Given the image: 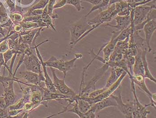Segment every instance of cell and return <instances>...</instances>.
<instances>
[{"label": "cell", "mask_w": 156, "mask_h": 118, "mask_svg": "<svg viewBox=\"0 0 156 118\" xmlns=\"http://www.w3.org/2000/svg\"><path fill=\"white\" fill-rule=\"evenodd\" d=\"M48 41H49V40H47L42 42V43L39 44L38 45H37L36 47H35V50H36L37 55V57L40 59L41 65H42V69H43V75H44V78H45V84L46 87L51 92L58 93L57 90L56 89H55L52 80H51V77L48 75V71H47V66H46V64H45V62L43 61L42 56H41V54H40V52H39V50H38V48H37L38 46L41 45L42 44L48 42Z\"/></svg>", "instance_id": "12"}, {"label": "cell", "mask_w": 156, "mask_h": 118, "mask_svg": "<svg viewBox=\"0 0 156 118\" xmlns=\"http://www.w3.org/2000/svg\"><path fill=\"white\" fill-rule=\"evenodd\" d=\"M6 2L8 4V5L9 8H10V11H11V13L15 12V4L13 3V2H12L11 0H7Z\"/></svg>", "instance_id": "43"}, {"label": "cell", "mask_w": 156, "mask_h": 118, "mask_svg": "<svg viewBox=\"0 0 156 118\" xmlns=\"http://www.w3.org/2000/svg\"><path fill=\"white\" fill-rule=\"evenodd\" d=\"M82 57V54H76L74 59L69 61H65L64 59H58L55 56H51L45 63L47 67L57 69L62 72L64 74L63 78H65L67 72L75 67V63L76 60Z\"/></svg>", "instance_id": "2"}, {"label": "cell", "mask_w": 156, "mask_h": 118, "mask_svg": "<svg viewBox=\"0 0 156 118\" xmlns=\"http://www.w3.org/2000/svg\"><path fill=\"white\" fill-rule=\"evenodd\" d=\"M138 51V54L135 56V62L133 68V75H144V69L141 59L142 50Z\"/></svg>", "instance_id": "21"}, {"label": "cell", "mask_w": 156, "mask_h": 118, "mask_svg": "<svg viewBox=\"0 0 156 118\" xmlns=\"http://www.w3.org/2000/svg\"><path fill=\"white\" fill-rule=\"evenodd\" d=\"M15 82L14 80H11L7 82L8 86L5 87L4 84H2L4 88L3 96L4 97L6 102V107L12 105L15 102L17 96L14 92V82Z\"/></svg>", "instance_id": "15"}, {"label": "cell", "mask_w": 156, "mask_h": 118, "mask_svg": "<svg viewBox=\"0 0 156 118\" xmlns=\"http://www.w3.org/2000/svg\"><path fill=\"white\" fill-rule=\"evenodd\" d=\"M45 86H39L37 89L32 91L30 101L34 104V109L41 105L44 93L43 87Z\"/></svg>", "instance_id": "19"}, {"label": "cell", "mask_w": 156, "mask_h": 118, "mask_svg": "<svg viewBox=\"0 0 156 118\" xmlns=\"http://www.w3.org/2000/svg\"><path fill=\"white\" fill-rule=\"evenodd\" d=\"M146 54H147V50L146 49L142 50V53H141V59H142L144 69V76L145 79H149L150 81L156 84V78L154 77V75H152L149 69L147 59H146Z\"/></svg>", "instance_id": "22"}, {"label": "cell", "mask_w": 156, "mask_h": 118, "mask_svg": "<svg viewBox=\"0 0 156 118\" xmlns=\"http://www.w3.org/2000/svg\"><path fill=\"white\" fill-rule=\"evenodd\" d=\"M155 19H156V9H152L148 13L146 19L144 20V22H142L141 24H140V25L135 26V30L140 31V30L143 29L145 24H147L148 22H150L151 20Z\"/></svg>", "instance_id": "25"}, {"label": "cell", "mask_w": 156, "mask_h": 118, "mask_svg": "<svg viewBox=\"0 0 156 118\" xmlns=\"http://www.w3.org/2000/svg\"><path fill=\"white\" fill-rule=\"evenodd\" d=\"M0 108L2 109L6 108V102L3 96L0 97Z\"/></svg>", "instance_id": "46"}, {"label": "cell", "mask_w": 156, "mask_h": 118, "mask_svg": "<svg viewBox=\"0 0 156 118\" xmlns=\"http://www.w3.org/2000/svg\"><path fill=\"white\" fill-rule=\"evenodd\" d=\"M112 69L110 75L108 79L106 84L104 87L105 88H108L109 87L113 85L115 82H116V81L119 79V77L121 76L124 71L123 69L117 67H115Z\"/></svg>", "instance_id": "20"}, {"label": "cell", "mask_w": 156, "mask_h": 118, "mask_svg": "<svg viewBox=\"0 0 156 118\" xmlns=\"http://www.w3.org/2000/svg\"><path fill=\"white\" fill-rule=\"evenodd\" d=\"M114 19L116 21V25L114 26L107 24L105 25V26L112 27L117 30V31L121 32L129 27L131 23V17L130 15L129 16H119L117 15L115 17Z\"/></svg>", "instance_id": "18"}, {"label": "cell", "mask_w": 156, "mask_h": 118, "mask_svg": "<svg viewBox=\"0 0 156 118\" xmlns=\"http://www.w3.org/2000/svg\"><path fill=\"white\" fill-rule=\"evenodd\" d=\"M9 49V48L7 39L0 43V53H4Z\"/></svg>", "instance_id": "41"}, {"label": "cell", "mask_w": 156, "mask_h": 118, "mask_svg": "<svg viewBox=\"0 0 156 118\" xmlns=\"http://www.w3.org/2000/svg\"><path fill=\"white\" fill-rule=\"evenodd\" d=\"M41 17H42V21L47 25L48 28H51L55 31H56V29L55 28V26L53 24L52 18H51V16L48 14V6H47V5L45 6V7L44 8V9H43V13H42V14L41 15Z\"/></svg>", "instance_id": "26"}, {"label": "cell", "mask_w": 156, "mask_h": 118, "mask_svg": "<svg viewBox=\"0 0 156 118\" xmlns=\"http://www.w3.org/2000/svg\"><path fill=\"white\" fill-rule=\"evenodd\" d=\"M121 1H123V2H126L128 3H131L132 0H121Z\"/></svg>", "instance_id": "49"}, {"label": "cell", "mask_w": 156, "mask_h": 118, "mask_svg": "<svg viewBox=\"0 0 156 118\" xmlns=\"http://www.w3.org/2000/svg\"><path fill=\"white\" fill-rule=\"evenodd\" d=\"M66 5V0H58L57 2L55 3L54 6V9L57 8H59L65 6Z\"/></svg>", "instance_id": "42"}, {"label": "cell", "mask_w": 156, "mask_h": 118, "mask_svg": "<svg viewBox=\"0 0 156 118\" xmlns=\"http://www.w3.org/2000/svg\"><path fill=\"white\" fill-rule=\"evenodd\" d=\"M129 39V37L127 38L125 40L118 41L113 51L117 54H122L123 55H125L128 50Z\"/></svg>", "instance_id": "24"}, {"label": "cell", "mask_w": 156, "mask_h": 118, "mask_svg": "<svg viewBox=\"0 0 156 118\" xmlns=\"http://www.w3.org/2000/svg\"><path fill=\"white\" fill-rule=\"evenodd\" d=\"M19 84L20 89L22 90L23 92V98L24 100V102H26L27 101H30L31 94V89L30 87L29 86H27L26 88H23V87L20 86Z\"/></svg>", "instance_id": "32"}, {"label": "cell", "mask_w": 156, "mask_h": 118, "mask_svg": "<svg viewBox=\"0 0 156 118\" xmlns=\"http://www.w3.org/2000/svg\"><path fill=\"white\" fill-rule=\"evenodd\" d=\"M18 51L14 50H10L9 49L7 51L3 53V55L4 59L5 62L7 64L8 62L12 59V56L18 52Z\"/></svg>", "instance_id": "38"}, {"label": "cell", "mask_w": 156, "mask_h": 118, "mask_svg": "<svg viewBox=\"0 0 156 118\" xmlns=\"http://www.w3.org/2000/svg\"><path fill=\"white\" fill-rule=\"evenodd\" d=\"M120 32V31H112V36L110 41L101 47L102 50L104 54L103 58L106 63L108 61L110 56L114 51L115 45L118 42L116 37L118 36Z\"/></svg>", "instance_id": "13"}, {"label": "cell", "mask_w": 156, "mask_h": 118, "mask_svg": "<svg viewBox=\"0 0 156 118\" xmlns=\"http://www.w3.org/2000/svg\"><path fill=\"white\" fill-rule=\"evenodd\" d=\"M50 69L53 75V83L57 91L65 95L71 97L76 96L77 94L72 89L66 85L65 82V78L59 79L56 74L55 68L50 67Z\"/></svg>", "instance_id": "8"}, {"label": "cell", "mask_w": 156, "mask_h": 118, "mask_svg": "<svg viewBox=\"0 0 156 118\" xmlns=\"http://www.w3.org/2000/svg\"><path fill=\"white\" fill-rule=\"evenodd\" d=\"M23 63L26 66L27 70L37 74H42L43 71L41 69V62L37 57V53L30 55H25Z\"/></svg>", "instance_id": "9"}, {"label": "cell", "mask_w": 156, "mask_h": 118, "mask_svg": "<svg viewBox=\"0 0 156 118\" xmlns=\"http://www.w3.org/2000/svg\"><path fill=\"white\" fill-rule=\"evenodd\" d=\"M127 75V73H126V71H124L116 82H115L113 85H112L108 88H106V89L97 97H95L94 98H90L87 97H80V98H82V99H84L85 100L88 101L92 106L93 104L101 101L102 100L109 97L120 86L121 82H122L123 79L125 78V77H126Z\"/></svg>", "instance_id": "7"}, {"label": "cell", "mask_w": 156, "mask_h": 118, "mask_svg": "<svg viewBox=\"0 0 156 118\" xmlns=\"http://www.w3.org/2000/svg\"><path fill=\"white\" fill-rule=\"evenodd\" d=\"M48 2L47 0H40L39 2L37 3L33 6L30 8V9L27 11V13H30L33 11L34 10L43 9L48 4Z\"/></svg>", "instance_id": "36"}, {"label": "cell", "mask_w": 156, "mask_h": 118, "mask_svg": "<svg viewBox=\"0 0 156 118\" xmlns=\"http://www.w3.org/2000/svg\"><path fill=\"white\" fill-rule=\"evenodd\" d=\"M147 1V0H132L131 3H138L140 2H144V1Z\"/></svg>", "instance_id": "48"}, {"label": "cell", "mask_w": 156, "mask_h": 118, "mask_svg": "<svg viewBox=\"0 0 156 118\" xmlns=\"http://www.w3.org/2000/svg\"><path fill=\"white\" fill-rule=\"evenodd\" d=\"M91 29L92 27L88 24L87 17L85 15L72 24L69 27L71 36L69 45L71 48L72 49L78 42L91 32Z\"/></svg>", "instance_id": "1"}, {"label": "cell", "mask_w": 156, "mask_h": 118, "mask_svg": "<svg viewBox=\"0 0 156 118\" xmlns=\"http://www.w3.org/2000/svg\"><path fill=\"white\" fill-rule=\"evenodd\" d=\"M3 109L2 108H0V113L2 112V111Z\"/></svg>", "instance_id": "51"}, {"label": "cell", "mask_w": 156, "mask_h": 118, "mask_svg": "<svg viewBox=\"0 0 156 118\" xmlns=\"http://www.w3.org/2000/svg\"><path fill=\"white\" fill-rule=\"evenodd\" d=\"M130 80H132L135 85H136L140 89L144 92L150 100V106H152L155 109L156 108V102L153 100L152 98L153 94L148 89L145 82V78L142 75H133L132 78H130Z\"/></svg>", "instance_id": "11"}, {"label": "cell", "mask_w": 156, "mask_h": 118, "mask_svg": "<svg viewBox=\"0 0 156 118\" xmlns=\"http://www.w3.org/2000/svg\"><path fill=\"white\" fill-rule=\"evenodd\" d=\"M121 89L120 86L110 96L115 100L119 111L126 118H133V101H129L127 103L123 102L121 95Z\"/></svg>", "instance_id": "4"}, {"label": "cell", "mask_w": 156, "mask_h": 118, "mask_svg": "<svg viewBox=\"0 0 156 118\" xmlns=\"http://www.w3.org/2000/svg\"><path fill=\"white\" fill-rule=\"evenodd\" d=\"M9 16L6 10L2 3H0V24H5L9 20Z\"/></svg>", "instance_id": "31"}, {"label": "cell", "mask_w": 156, "mask_h": 118, "mask_svg": "<svg viewBox=\"0 0 156 118\" xmlns=\"http://www.w3.org/2000/svg\"><path fill=\"white\" fill-rule=\"evenodd\" d=\"M1 36H2L3 37H5V33L4 30L3 29L2 27L0 25V39L2 38Z\"/></svg>", "instance_id": "47"}, {"label": "cell", "mask_w": 156, "mask_h": 118, "mask_svg": "<svg viewBox=\"0 0 156 118\" xmlns=\"http://www.w3.org/2000/svg\"><path fill=\"white\" fill-rule=\"evenodd\" d=\"M81 1L87 2L93 5V6H95L98 5L99 4L101 3L102 0H81Z\"/></svg>", "instance_id": "44"}, {"label": "cell", "mask_w": 156, "mask_h": 118, "mask_svg": "<svg viewBox=\"0 0 156 118\" xmlns=\"http://www.w3.org/2000/svg\"><path fill=\"white\" fill-rule=\"evenodd\" d=\"M56 1V0H49L48 4H47L48 14L51 16V18L53 19H58V18L57 14H54L53 13L54 6L55 3Z\"/></svg>", "instance_id": "33"}, {"label": "cell", "mask_w": 156, "mask_h": 118, "mask_svg": "<svg viewBox=\"0 0 156 118\" xmlns=\"http://www.w3.org/2000/svg\"><path fill=\"white\" fill-rule=\"evenodd\" d=\"M109 68V67L106 63L104 64L101 68L98 69L94 77L87 83L86 86L83 88L81 91L79 92L78 94V97H87L89 93L96 90V83L107 71Z\"/></svg>", "instance_id": "5"}, {"label": "cell", "mask_w": 156, "mask_h": 118, "mask_svg": "<svg viewBox=\"0 0 156 118\" xmlns=\"http://www.w3.org/2000/svg\"><path fill=\"white\" fill-rule=\"evenodd\" d=\"M76 98L78 107L81 113H82L83 114H85L90 110L91 105L88 101L85 100L84 99H82V98L78 97L77 94L76 97Z\"/></svg>", "instance_id": "27"}, {"label": "cell", "mask_w": 156, "mask_h": 118, "mask_svg": "<svg viewBox=\"0 0 156 118\" xmlns=\"http://www.w3.org/2000/svg\"><path fill=\"white\" fill-rule=\"evenodd\" d=\"M39 28L32 30L28 33L25 35H19V43L25 44H28L30 46Z\"/></svg>", "instance_id": "23"}, {"label": "cell", "mask_w": 156, "mask_h": 118, "mask_svg": "<svg viewBox=\"0 0 156 118\" xmlns=\"http://www.w3.org/2000/svg\"><path fill=\"white\" fill-rule=\"evenodd\" d=\"M131 90L134 96V108L133 112V118H146L147 115L150 113V111H148L147 107H149V104L143 105L140 102L136 91L135 85L132 80H130Z\"/></svg>", "instance_id": "6"}, {"label": "cell", "mask_w": 156, "mask_h": 118, "mask_svg": "<svg viewBox=\"0 0 156 118\" xmlns=\"http://www.w3.org/2000/svg\"><path fill=\"white\" fill-rule=\"evenodd\" d=\"M109 1L110 0H102L101 3L99 4L98 5L92 7L90 11L85 16L86 17H87V16H89V14H90L91 13L94 12V11L96 10H99L100 11V12H101V11L106 9L109 6Z\"/></svg>", "instance_id": "28"}, {"label": "cell", "mask_w": 156, "mask_h": 118, "mask_svg": "<svg viewBox=\"0 0 156 118\" xmlns=\"http://www.w3.org/2000/svg\"><path fill=\"white\" fill-rule=\"evenodd\" d=\"M13 31L19 34L22 31V27L20 24H15L13 27Z\"/></svg>", "instance_id": "45"}, {"label": "cell", "mask_w": 156, "mask_h": 118, "mask_svg": "<svg viewBox=\"0 0 156 118\" xmlns=\"http://www.w3.org/2000/svg\"><path fill=\"white\" fill-rule=\"evenodd\" d=\"M123 58L126 60L127 67L132 75H133V68L135 62V57L131 56H125Z\"/></svg>", "instance_id": "30"}, {"label": "cell", "mask_w": 156, "mask_h": 118, "mask_svg": "<svg viewBox=\"0 0 156 118\" xmlns=\"http://www.w3.org/2000/svg\"><path fill=\"white\" fill-rule=\"evenodd\" d=\"M151 7L145 4L139 6L133 9V22L134 26L141 24L146 19L148 13L152 9Z\"/></svg>", "instance_id": "10"}, {"label": "cell", "mask_w": 156, "mask_h": 118, "mask_svg": "<svg viewBox=\"0 0 156 118\" xmlns=\"http://www.w3.org/2000/svg\"><path fill=\"white\" fill-rule=\"evenodd\" d=\"M18 79H23L26 83L32 85H37L41 86H45V82L41 81L39 74L32 71H23L19 73Z\"/></svg>", "instance_id": "14"}, {"label": "cell", "mask_w": 156, "mask_h": 118, "mask_svg": "<svg viewBox=\"0 0 156 118\" xmlns=\"http://www.w3.org/2000/svg\"><path fill=\"white\" fill-rule=\"evenodd\" d=\"M66 5L73 6L78 11H80L83 9L81 6V0H66Z\"/></svg>", "instance_id": "37"}, {"label": "cell", "mask_w": 156, "mask_h": 118, "mask_svg": "<svg viewBox=\"0 0 156 118\" xmlns=\"http://www.w3.org/2000/svg\"><path fill=\"white\" fill-rule=\"evenodd\" d=\"M112 106L116 107L117 105L115 100L111 97L110 96L109 97L102 100L101 101L92 105L90 107V110L96 114L101 112L105 108Z\"/></svg>", "instance_id": "17"}, {"label": "cell", "mask_w": 156, "mask_h": 118, "mask_svg": "<svg viewBox=\"0 0 156 118\" xmlns=\"http://www.w3.org/2000/svg\"><path fill=\"white\" fill-rule=\"evenodd\" d=\"M16 1H17V2H18L19 4H21V0H16Z\"/></svg>", "instance_id": "50"}, {"label": "cell", "mask_w": 156, "mask_h": 118, "mask_svg": "<svg viewBox=\"0 0 156 118\" xmlns=\"http://www.w3.org/2000/svg\"><path fill=\"white\" fill-rule=\"evenodd\" d=\"M23 15L18 12H13L11 13L10 15V19L12 20L14 24H18L23 21Z\"/></svg>", "instance_id": "34"}, {"label": "cell", "mask_w": 156, "mask_h": 118, "mask_svg": "<svg viewBox=\"0 0 156 118\" xmlns=\"http://www.w3.org/2000/svg\"><path fill=\"white\" fill-rule=\"evenodd\" d=\"M156 19L151 20L144 25L143 29L145 35V43L147 45V50L149 53L151 52L152 49L150 45V41L151 38L156 31Z\"/></svg>", "instance_id": "16"}, {"label": "cell", "mask_w": 156, "mask_h": 118, "mask_svg": "<svg viewBox=\"0 0 156 118\" xmlns=\"http://www.w3.org/2000/svg\"><path fill=\"white\" fill-rule=\"evenodd\" d=\"M106 89V88L104 87V88H102V89L95 90L89 93L87 97L90 98H94L95 97H97L100 95H101Z\"/></svg>", "instance_id": "39"}, {"label": "cell", "mask_w": 156, "mask_h": 118, "mask_svg": "<svg viewBox=\"0 0 156 118\" xmlns=\"http://www.w3.org/2000/svg\"><path fill=\"white\" fill-rule=\"evenodd\" d=\"M118 14L115 9V4L110 6L107 9L99 12L94 18L87 19L88 24L92 27L90 32L101 26L102 24L110 22Z\"/></svg>", "instance_id": "3"}, {"label": "cell", "mask_w": 156, "mask_h": 118, "mask_svg": "<svg viewBox=\"0 0 156 118\" xmlns=\"http://www.w3.org/2000/svg\"><path fill=\"white\" fill-rule=\"evenodd\" d=\"M19 24L22 27V31H30L34 29L39 28L38 24L33 22H21Z\"/></svg>", "instance_id": "29"}, {"label": "cell", "mask_w": 156, "mask_h": 118, "mask_svg": "<svg viewBox=\"0 0 156 118\" xmlns=\"http://www.w3.org/2000/svg\"><path fill=\"white\" fill-rule=\"evenodd\" d=\"M24 103V100L23 97L18 101L17 102H14L13 104L9 106L8 109L9 111L13 110H20V109H23Z\"/></svg>", "instance_id": "35"}, {"label": "cell", "mask_w": 156, "mask_h": 118, "mask_svg": "<svg viewBox=\"0 0 156 118\" xmlns=\"http://www.w3.org/2000/svg\"><path fill=\"white\" fill-rule=\"evenodd\" d=\"M34 109V105L30 101H27L24 103L23 110L24 112L29 113Z\"/></svg>", "instance_id": "40"}]
</instances>
